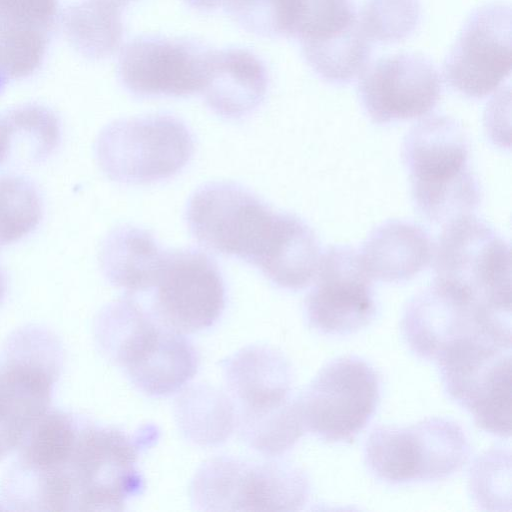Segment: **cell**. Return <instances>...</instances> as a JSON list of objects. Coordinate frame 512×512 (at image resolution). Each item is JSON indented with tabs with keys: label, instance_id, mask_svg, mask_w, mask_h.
Masks as SVG:
<instances>
[{
	"label": "cell",
	"instance_id": "cell-1",
	"mask_svg": "<svg viewBox=\"0 0 512 512\" xmlns=\"http://www.w3.org/2000/svg\"><path fill=\"white\" fill-rule=\"evenodd\" d=\"M152 427L134 436L77 414L14 461L2 484L6 502L21 511H118L140 492L141 447Z\"/></svg>",
	"mask_w": 512,
	"mask_h": 512
},
{
	"label": "cell",
	"instance_id": "cell-2",
	"mask_svg": "<svg viewBox=\"0 0 512 512\" xmlns=\"http://www.w3.org/2000/svg\"><path fill=\"white\" fill-rule=\"evenodd\" d=\"M185 219L199 244L257 267L280 288L303 289L316 273L321 249L312 228L238 183L203 184L190 196Z\"/></svg>",
	"mask_w": 512,
	"mask_h": 512
},
{
	"label": "cell",
	"instance_id": "cell-3",
	"mask_svg": "<svg viewBox=\"0 0 512 512\" xmlns=\"http://www.w3.org/2000/svg\"><path fill=\"white\" fill-rule=\"evenodd\" d=\"M101 352L149 396L179 390L197 371L196 351L184 334L125 297L106 305L94 322Z\"/></svg>",
	"mask_w": 512,
	"mask_h": 512
},
{
	"label": "cell",
	"instance_id": "cell-4",
	"mask_svg": "<svg viewBox=\"0 0 512 512\" xmlns=\"http://www.w3.org/2000/svg\"><path fill=\"white\" fill-rule=\"evenodd\" d=\"M469 141L451 117L429 116L406 134L402 157L417 212L434 224L472 214L481 203L480 183L469 167Z\"/></svg>",
	"mask_w": 512,
	"mask_h": 512
},
{
	"label": "cell",
	"instance_id": "cell-5",
	"mask_svg": "<svg viewBox=\"0 0 512 512\" xmlns=\"http://www.w3.org/2000/svg\"><path fill=\"white\" fill-rule=\"evenodd\" d=\"M511 343L478 334L451 344L435 360L447 395L479 428L502 438L511 435Z\"/></svg>",
	"mask_w": 512,
	"mask_h": 512
},
{
	"label": "cell",
	"instance_id": "cell-6",
	"mask_svg": "<svg viewBox=\"0 0 512 512\" xmlns=\"http://www.w3.org/2000/svg\"><path fill=\"white\" fill-rule=\"evenodd\" d=\"M432 260L434 280L490 312L511 315L510 246L488 223L470 214L445 224Z\"/></svg>",
	"mask_w": 512,
	"mask_h": 512
},
{
	"label": "cell",
	"instance_id": "cell-7",
	"mask_svg": "<svg viewBox=\"0 0 512 512\" xmlns=\"http://www.w3.org/2000/svg\"><path fill=\"white\" fill-rule=\"evenodd\" d=\"M193 152L190 130L166 114L115 120L101 130L95 143L100 168L122 184L171 178L186 167Z\"/></svg>",
	"mask_w": 512,
	"mask_h": 512
},
{
	"label": "cell",
	"instance_id": "cell-8",
	"mask_svg": "<svg viewBox=\"0 0 512 512\" xmlns=\"http://www.w3.org/2000/svg\"><path fill=\"white\" fill-rule=\"evenodd\" d=\"M469 456L470 445L463 429L440 417L408 427L378 425L364 448L370 472L389 484L448 478L464 466Z\"/></svg>",
	"mask_w": 512,
	"mask_h": 512
},
{
	"label": "cell",
	"instance_id": "cell-9",
	"mask_svg": "<svg viewBox=\"0 0 512 512\" xmlns=\"http://www.w3.org/2000/svg\"><path fill=\"white\" fill-rule=\"evenodd\" d=\"M380 399L375 369L358 356L326 363L297 396L305 431L326 442H351L369 423Z\"/></svg>",
	"mask_w": 512,
	"mask_h": 512
},
{
	"label": "cell",
	"instance_id": "cell-10",
	"mask_svg": "<svg viewBox=\"0 0 512 512\" xmlns=\"http://www.w3.org/2000/svg\"><path fill=\"white\" fill-rule=\"evenodd\" d=\"M401 329L410 350L434 361L454 342L483 333L511 338V316L492 313L463 292L434 280L406 306Z\"/></svg>",
	"mask_w": 512,
	"mask_h": 512
},
{
	"label": "cell",
	"instance_id": "cell-11",
	"mask_svg": "<svg viewBox=\"0 0 512 512\" xmlns=\"http://www.w3.org/2000/svg\"><path fill=\"white\" fill-rule=\"evenodd\" d=\"M194 490L199 503L227 505L225 509L295 511L307 502L310 485L307 475L290 464L222 458L203 467Z\"/></svg>",
	"mask_w": 512,
	"mask_h": 512
},
{
	"label": "cell",
	"instance_id": "cell-12",
	"mask_svg": "<svg viewBox=\"0 0 512 512\" xmlns=\"http://www.w3.org/2000/svg\"><path fill=\"white\" fill-rule=\"evenodd\" d=\"M212 52L188 38L139 36L121 50L118 78L136 97L192 95L203 90Z\"/></svg>",
	"mask_w": 512,
	"mask_h": 512
},
{
	"label": "cell",
	"instance_id": "cell-13",
	"mask_svg": "<svg viewBox=\"0 0 512 512\" xmlns=\"http://www.w3.org/2000/svg\"><path fill=\"white\" fill-rule=\"evenodd\" d=\"M150 290L152 314L181 334L211 327L225 307V286L217 265L192 248L167 251Z\"/></svg>",
	"mask_w": 512,
	"mask_h": 512
},
{
	"label": "cell",
	"instance_id": "cell-14",
	"mask_svg": "<svg viewBox=\"0 0 512 512\" xmlns=\"http://www.w3.org/2000/svg\"><path fill=\"white\" fill-rule=\"evenodd\" d=\"M511 8L503 2L471 12L444 61V77L460 94L481 99L511 72Z\"/></svg>",
	"mask_w": 512,
	"mask_h": 512
},
{
	"label": "cell",
	"instance_id": "cell-15",
	"mask_svg": "<svg viewBox=\"0 0 512 512\" xmlns=\"http://www.w3.org/2000/svg\"><path fill=\"white\" fill-rule=\"evenodd\" d=\"M371 280L358 251L350 246L328 247L305 299L310 326L333 336L350 335L368 326L376 314Z\"/></svg>",
	"mask_w": 512,
	"mask_h": 512
},
{
	"label": "cell",
	"instance_id": "cell-16",
	"mask_svg": "<svg viewBox=\"0 0 512 512\" xmlns=\"http://www.w3.org/2000/svg\"><path fill=\"white\" fill-rule=\"evenodd\" d=\"M359 78L362 106L376 124L424 117L436 107L442 93L437 68L416 53L380 58L368 65Z\"/></svg>",
	"mask_w": 512,
	"mask_h": 512
},
{
	"label": "cell",
	"instance_id": "cell-17",
	"mask_svg": "<svg viewBox=\"0 0 512 512\" xmlns=\"http://www.w3.org/2000/svg\"><path fill=\"white\" fill-rule=\"evenodd\" d=\"M227 385L241 404V433L267 427L287 416L295 407L292 370L275 350L250 347L229 359Z\"/></svg>",
	"mask_w": 512,
	"mask_h": 512
},
{
	"label": "cell",
	"instance_id": "cell-18",
	"mask_svg": "<svg viewBox=\"0 0 512 512\" xmlns=\"http://www.w3.org/2000/svg\"><path fill=\"white\" fill-rule=\"evenodd\" d=\"M59 15V0H0V68L9 80L40 68Z\"/></svg>",
	"mask_w": 512,
	"mask_h": 512
},
{
	"label": "cell",
	"instance_id": "cell-19",
	"mask_svg": "<svg viewBox=\"0 0 512 512\" xmlns=\"http://www.w3.org/2000/svg\"><path fill=\"white\" fill-rule=\"evenodd\" d=\"M268 72L262 60L245 48L213 50L202 90L209 108L227 119L253 113L265 99Z\"/></svg>",
	"mask_w": 512,
	"mask_h": 512
},
{
	"label": "cell",
	"instance_id": "cell-20",
	"mask_svg": "<svg viewBox=\"0 0 512 512\" xmlns=\"http://www.w3.org/2000/svg\"><path fill=\"white\" fill-rule=\"evenodd\" d=\"M433 248L420 225L388 220L369 233L359 254L371 279L399 283L412 279L430 264Z\"/></svg>",
	"mask_w": 512,
	"mask_h": 512
},
{
	"label": "cell",
	"instance_id": "cell-21",
	"mask_svg": "<svg viewBox=\"0 0 512 512\" xmlns=\"http://www.w3.org/2000/svg\"><path fill=\"white\" fill-rule=\"evenodd\" d=\"M55 383L21 364L0 366V461L15 451L30 426L49 408Z\"/></svg>",
	"mask_w": 512,
	"mask_h": 512
},
{
	"label": "cell",
	"instance_id": "cell-22",
	"mask_svg": "<svg viewBox=\"0 0 512 512\" xmlns=\"http://www.w3.org/2000/svg\"><path fill=\"white\" fill-rule=\"evenodd\" d=\"M166 252L149 231L121 225L101 244L100 268L113 286L130 294L146 292L153 287Z\"/></svg>",
	"mask_w": 512,
	"mask_h": 512
},
{
	"label": "cell",
	"instance_id": "cell-23",
	"mask_svg": "<svg viewBox=\"0 0 512 512\" xmlns=\"http://www.w3.org/2000/svg\"><path fill=\"white\" fill-rule=\"evenodd\" d=\"M122 7L111 0H78L59 15L66 40L83 57L102 60L113 55L123 37Z\"/></svg>",
	"mask_w": 512,
	"mask_h": 512
},
{
	"label": "cell",
	"instance_id": "cell-24",
	"mask_svg": "<svg viewBox=\"0 0 512 512\" xmlns=\"http://www.w3.org/2000/svg\"><path fill=\"white\" fill-rule=\"evenodd\" d=\"M301 48L305 60L321 79L343 85L360 77L369 65L372 41L358 20L349 30L331 40L301 45Z\"/></svg>",
	"mask_w": 512,
	"mask_h": 512
},
{
	"label": "cell",
	"instance_id": "cell-25",
	"mask_svg": "<svg viewBox=\"0 0 512 512\" xmlns=\"http://www.w3.org/2000/svg\"><path fill=\"white\" fill-rule=\"evenodd\" d=\"M10 134L11 152L20 148L21 156L32 163L47 159L59 146L61 125L50 108L27 103L2 114Z\"/></svg>",
	"mask_w": 512,
	"mask_h": 512
},
{
	"label": "cell",
	"instance_id": "cell-26",
	"mask_svg": "<svg viewBox=\"0 0 512 512\" xmlns=\"http://www.w3.org/2000/svg\"><path fill=\"white\" fill-rule=\"evenodd\" d=\"M42 215L40 194L30 180L18 175H0V247L30 234Z\"/></svg>",
	"mask_w": 512,
	"mask_h": 512
},
{
	"label": "cell",
	"instance_id": "cell-27",
	"mask_svg": "<svg viewBox=\"0 0 512 512\" xmlns=\"http://www.w3.org/2000/svg\"><path fill=\"white\" fill-rule=\"evenodd\" d=\"M303 5L304 0H227L224 7L250 33L295 38Z\"/></svg>",
	"mask_w": 512,
	"mask_h": 512
},
{
	"label": "cell",
	"instance_id": "cell-28",
	"mask_svg": "<svg viewBox=\"0 0 512 512\" xmlns=\"http://www.w3.org/2000/svg\"><path fill=\"white\" fill-rule=\"evenodd\" d=\"M420 15L418 0H366L358 20L371 41L393 43L415 31Z\"/></svg>",
	"mask_w": 512,
	"mask_h": 512
},
{
	"label": "cell",
	"instance_id": "cell-29",
	"mask_svg": "<svg viewBox=\"0 0 512 512\" xmlns=\"http://www.w3.org/2000/svg\"><path fill=\"white\" fill-rule=\"evenodd\" d=\"M358 22L353 0H304L295 38L301 45L331 40Z\"/></svg>",
	"mask_w": 512,
	"mask_h": 512
},
{
	"label": "cell",
	"instance_id": "cell-30",
	"mask_svg": "<svg viewBox=\"0 0 512 512\" xmlns=\"http://www.w3.org/2000/svg\"><path fill=\"white\" fill-rule=\"evenodd\" d=\"M470 489L478 504L489 510L508 504L505 496L510 498V452L491 450L481 456L471 469Z\"/></svg>",
	"mask_w": 512,
	"mask_h": 512
},
{
	"label": "cell",
	"instance_id": "cell-31",
	"mask_svg": "<svg viewBox=\"0 0 512 512\" xmlns=\"http://www.w3.org/2000/svg\"><path fill=\"white\" fill-rule=\"evenodd\" d=\"M10 152L11 142L9 130L2 114H0V165L9 158Z\"/></svg>",
	"mask_w": 512,
	"mask_h": 512
},
{
	"label": "cell",
	"instance_id": "cell-32",
	"mask_svg": "<svg viewBox=\"0 0 512 512\" xmlns=\"http://www.w3.org/2000/svg\"><path fill=\"white\" fill-rule=\"evenodd\" d=\"M190 7L201 11H212L224 6L227 0H184Z\"/></svg>",
	"mask_w": 512,
	"mask_h": 512
},
{
	"label": "cell",
	"instance_id": "cell-33",
	"mask_svg": "<svg viewBox=\"0 0 512 512\" xmlns=\"http://www.w3.org/2000/svg\"><path fill=\"white\" fill-rule=\"evenodd\" d=\"M6 292H7V278H6L5 272L0 267V304L2 303V301L5 298Z\"/></svg>",
	"mask_w": 512,
	"mask_h": 512
},
{
	"label": "cell",
	"instance_id": "cell-34",
	"mask_svg": "<svg viewBox=\"0 0 512 512\" xmlns=\"http://www.w3.org/2000/svg\"><path fill=\"white\" fill-rule=\"evenodd\" d=\"M112 2H114L115 4L123 7L124 5H126L129 1L131 0H111Z\"/></svg>",
	"mask_w": 512,
	"mask_h": 512
},
{
	"label": "cell",
	"instance_id": "cell-35",
	"mask_svg": "<svg viewBox=\"0 0 512 512\" xmlns=\"http://www.w3.org/2000/svg\"><path fill=\"white\" fill-rule=\"evenodd\" d=\"M5 86H6L5 84H3V83H1V82H0V93H1V91L4 89V87H5Z\"/></svg>",
	"mask_w": 512,
	"mask_h": 512
}]
</instances>
